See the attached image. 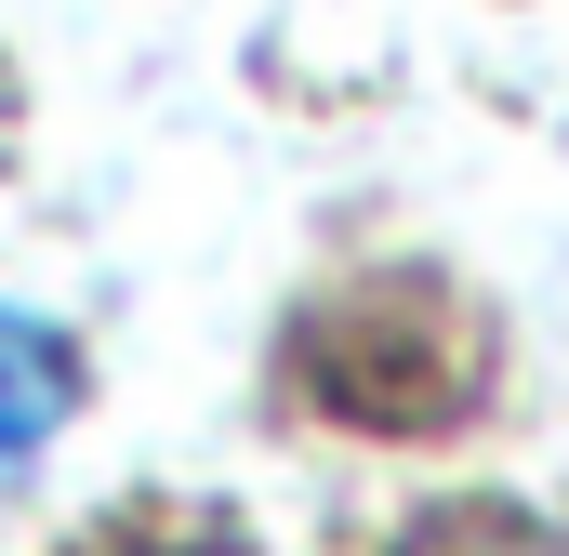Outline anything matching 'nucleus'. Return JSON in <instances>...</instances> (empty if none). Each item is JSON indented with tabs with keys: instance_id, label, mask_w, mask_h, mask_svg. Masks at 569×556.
<instances>
[{
	"instance_id": "obj_1",
	"label": "nucleus",
	"mask_w": 569,
	"mask_h": 556,
	"mask_svg": "<svg viewBox=\"0 0 569 556\" xmlns=\"http://www.w3.org/2000/svg\"><path fill=\"white\" fill-rule=\"evenodd\" d=\"M80 411V345L53 331V318H27V305H0V464H27V450H53Z\"/></svg>"
}]
</instances>
